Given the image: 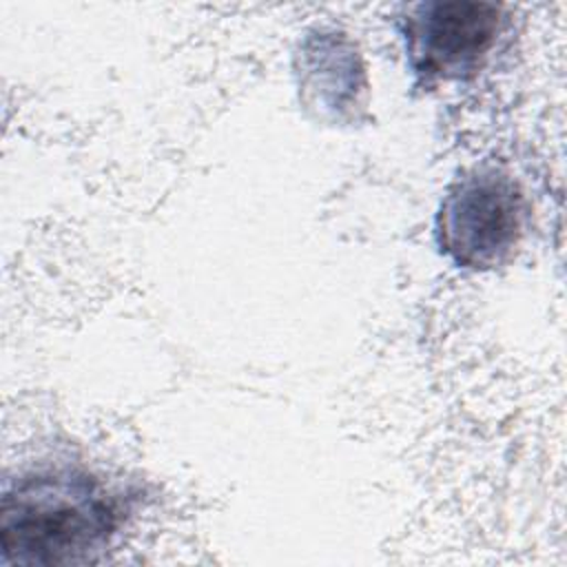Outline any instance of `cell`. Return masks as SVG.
<instances>
[{"label": "cell", "instance_id": "6da1fadb", "mask_svg": "<svg viewBox=\"0 0 567 567\" xmlns=\"http://www.w3.org/2000/svg\"><path fill=\"white\" fill-rule=\"evenodd\" d=\"M124 505L78 465H42L7 478L0 496V565L93 563L115 538Z\"/></svg>", "mask_w": 567, "mask_h": 567}, {"label": "cell", "instance_id": "7a4b0ae2", "mask_svg": "<svg viewBox=\"0 0 567 567\" xmlns=\"http://www.w3.org/2000/svg\"><path fill=\"white\" fill-rule=\"evenodd\" d=\"M525 217L518 182L498 166H476L447 186L434 221L436 246L456 268L494 270L514 255Z\"/></svg>", "mask_w": 567, "mask_h": 567}, {"label": "cell", "instance_id": "3957f363", "mask_svg": "<svg viewBox=\"0 0 567 567\" xmlns=\"http://www.w3.org/2000/svg\"><path fill=\"white\" fill-rule=\"evenodd\" d=\"M503 7L478 0L416 2L401 16V40L416 86L472 80L503 33Z\"/></svg>", "mask_w": 567, "mask_h": 567}, {"label": "cell", "instance_id": "277c9868", "mask_svg": "<svg viewBox=\"0 0 567 567\" xmlns=\"http://www.w3.org/2000/svg\"><path fill=\"white\" fill-rule=\"evenodd\" d=\"M301 104L334 124L354 122L365 109L368 78L357 44L341 31L312 29L295 51Z\"/></svg>", "mask_w": 567, "mask_h": 567}]
</instances>
